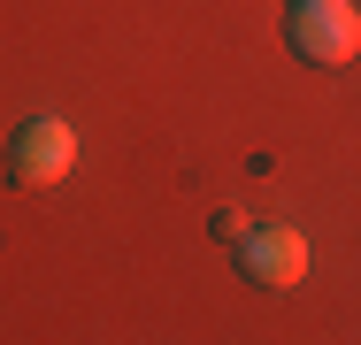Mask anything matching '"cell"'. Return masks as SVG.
<instances>
[{"label": "cell", "instance_id": "obj_3", "mask_svg": "<svg viewBox=\"0 0 361 345\" xmlns=\"http://www.w3.org/2000/svg\"><path fill=\"white\" fill-rule=\"evenodd\" d=\"M238 276L262 284V291H292V284L307 276V238H300L292 222H254V230L238 238Z\"/></svg>", "mask_w": 361, "mask_h": 345}, {"label": "cell", "instance_id": "obj_1", "mask_svg": "<svg viewBox=\"0 0 361 345\" xmlns=\"http://www.w3.org/2000/svg\"><path fill=\"white\" fill-rule=\"evenodd\" d=\"M292 54L315 69H346L361 54V8L346 0H292V23H285Z\"/></svg>", "mask_w": 361, "mask_h": 345}, {"label": "cell", "instance_id": "obj_2", "mask_svg": "<svg viewBox=\"0 0 361 345\" xmlns=\"http://www.w3.org/2000/svg\"><path fill=\"white\" fill-rule=\"evenodd\" d=\"M77 161V131L62 115H31V123H16L8 138V177L16 184H31V192H47V184H62Z\"/></svg>", "mask_w": 361, "mask_h": 345}, {"label": "cell", "instance_id": "obj_4", "mask_svg": "<svg viewBox=\"0 0 361 345\" xmlns=\"http://www.w3.org/2000/svg\"><path fill=\"white\" fill-rule=\"evenodd\" d=\"M246 230H254V222H246V215H231V207H223V215H216V238H223V246H238V238H246Z\"/></svg>", "mask_w": 361, "mask_h": 345}]
</instances>
